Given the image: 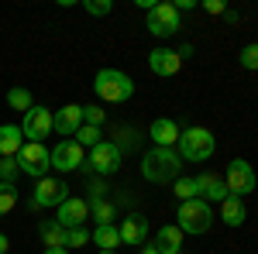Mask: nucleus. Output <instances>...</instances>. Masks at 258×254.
Wrapping results in <instances>:
<instances>
[{"label":"nucleus","mask_w":258,"mask_h":254,"mask_svg":"<svg viewBox=\"0 0 258 254\" xmlns=\"http://www.w3.org/2000/svg\"><path fill=\"white\" fill-rule=\"evenodd\" d=\"M179 172H182V158H179L176 148H152L148 155L141 158V176L148 179V182H176Z\"/></svg>","instance_id":"nucleus-1"},{"label":"nucleus","mask_w":258,"mask_h":254,"mask_svg":"<svg viewBox=\"0 0 258 254\" xmlns=\"http://www.w3.org/2000/svg\"><path fill=\"white\" fill-rule=\"evenodd\" d=\"M93 90L103 103H127L135 97V79L120 69H100L93 79Z\"/></svg>","instance_id":"nucleus-2"},{"label":"nucleus","mask_w":258,"mask_h":254,"mask_svg":"<svg viewBox=\"0 0 258 254\" xmlns=\"http://www.w3.org/2000/svg\"><path fill=\"white\" fill-rule=\"evenodd\" d=\"M176 220H179L176 227L182 234H207L214 227V210L207 199H186V203H179Z\"/></svg>","instance_id":"nucleus-3"},{"label":"nucleus","mask_w":258,"mask_h":254,"mask_svg":"<svg viewBox=\"0 0 258 254\" xmlns=\"http://www.w3.org/2000/svg\"><path fill=\"white\" fill-rule=\"evenodd\" d=\"M179 158L182 161H207V158L214 155V148H217V141L214 134L207 131V127H186L182 134H179Z\"/></svg>","instance_id":"nucleus-4"},{"label":"nucleus","mask_w":258,"mask_h":254,"mask_svg":"<svg viewBox=\"0 0 258 254\" xmlns=\"http://www.w3.org/2000/svg\"><path fill=\"white\" fill-rule=\"evenodd\" d=\"M145 28L155 35V38H169L182 28V18L179 11L165 0V4H152V11H145Z\"/></svg>","instance_id":"nucleus-5"},{"label":"nucleus","mask_w":258,"mask_h":254,"mask_svg":"<svg viewBox=\"0 0 258 254\" xmlns=\"http://www.w3.org/2000/svg\"><path fill=\"white\" fill-rule=\"evenodd\" d=\"M18 165L24 176L31 179H45L48 176V168H52V151L38 144V141H24V148L18 151Z\"/></svg>","instance_id":"nucleus-6"},{"label":"nucleus","mask_w":258,"mask_h":254,"mask_svg":"<svg viewBox=\"0 0 258 254\" xmlns=\"http://www.w3.org/2000/svg\"><path fill=\"white\" fill-rule=\"evenodd\" d=\"M224 186H227V193L244 199L248 193H255V168L244 161V158H234L231 165H227V172H224Z\"/></svg>","instance_id":"nucleus-7"},{"label":"nucleus","mask_w":258,"mask_h":254,"mask_svg":"<svg viewBox=\"0 0 258 254\" xmlns=\"http://www.w3.org/2000/svg\"><path fill=\"white\" fill-rule=\"evenodd\" d=\"M66 199H69V186H66L62 179L45 176V179H38V186H35V196H31V210H48V206H62Z\"/></svg>","instance_id":"nucleus-8"},{"label":"nucleus","mask_w":258,"mask_h":254,"mask_svg":"<svg viewBox=\"0 0 258 254\" xmlns=\"http://www.w3.org/2000/svg\"><path fill=\"white\" fill-rule=\"evenodd\" d=\"M90 168L100 176H114L120 168V148L114 141H100L97 148H90Z\"/></svg>","instance_id":"nucleus-9"},{"label":"nucleus","mask_w":258,"mask_h":254,"mask_svg":"<svg viewBox=\"0 0 258 254\" xmlns=\"http://www.w3.org/2000/svg\"><path fill=\"white\" fill-rule=\"evenodd\" d=\"M52 168L55 172H76V168H83V144H76V137H66V141L55 144Z\"/></svg>","instance_id":"nucleus-10"},{"label":"nucleus","mask_w":258,"mask_h":254,"mask_svg":"<svg viewBox=\"0 0 258 254\" xmlns=\"http://www.w3.org/2000/svg\"><path fill=\"white\" fill-rule=\"evenodd\" d=\"M21 134L28 137V141H38L41 137L52 134V110H45V107H31L28 114H24V120H21Z\"/></svg>","instance_id":"nucleus-11"},{"label":"nucleus","mask_w":258,"mask_h":254,"mask_svg":"<svg viewBox=\"0 0 258 254\" xmlns=\"http://www.w3.org/2000/svg\"><path fill=\"white\" fill-rule=\"evenodd\" d=\"M80 127H83V107H80V103H66L62 110L52 114V131H55V134L73 137Z\"/></svg>","instance_id":"nucleus-12"},{"label":"nucleus","mask_w":258,"mask_h":254,"mask_svg":"<svg viewBox=\"0 0 258 254\" xmlns=\"http://www.w3.org/2000/svg\"><path fill=\"white\" fill-rule=\"evenodd\" d=\"M55 220H59L66 230H73V227H83L86 220H90V203H83V199H66L59 210H55Z\"/></svg>","instance_id":"nucleus-13"},{"label":"nucleus","mask_w":258,"mask_h":254,"mask_svg":"<svg viewBox=\"0 0 258 254\" xmlns=\"http://www.w3.org/2000/svg\"><path fill=\"white\" fill-rule=\"evenodd\" d=\"M148 69L155 76H176L179 69H182V59H179V52H172V48H152L148 52Z\"/></svg>","instance_id":"nucleus-14"},{"label":"nucleus","mask_w":258,"mask_h":254,"mask_svg":"<svg viewBox=\"0 0 258 254\" xmlns=\"http://www.w3.org/2000/svg\"><path fill=\"white\" fill-rule=\"evenodd\" d=\"M152 141H155V148H176L179 144V124L172 117H159V120H152Z\"/></svg>","instance_id":"nucleus-15"},{"label":"nucleus","mask_w":258,"mask_h":254,"mask_svg":"<svg viewBox=\"0 0 258 254\" xmlns=\"http://www.w3.org/2000/svg\"><path fill=\"white\" fill-rule=\"evenodd\" d=\"M117 230H120V244H131V247H138L141 240L148 237V220H145L141 213H131V216H124V220H120Z\"/></svg>","instance_id":"nucleus-16"},{"label":"nucleus","mask_w":258,"mask_h":254,"mask_svg":"<svg viewBox=\"0 0 258 254\" xmlns=\"http://www.w3.org/2000/svg\"><path fill=\"white\" fill-rule=\"evenodd\" d=\"M197 186H200V199H207V203H224L227 199V186H224V179L210 176V172H203V176H197Z\"/></svg>","instance_id":"nucleus-17"},{"label":"nucleus","mask_w":258,"mask_h":254,"mask_svg":"<svg viewBox=\"0 0 258 254\" xmlns=\"http://www.w3.org/2000/svg\"><path fill=\"white\" fill-rule=\"evenodd\" d=\"M24 148V134L14 124H0V158H18V151Z\"/></svg>","instance_id":"nucleus-18"},{"label":"nucleus","mask_w":258,"mask_h":254,"mask_svg":"<svg viewBox=\"0 0 258 254\" xmlns=\"http://www.w3.org/2000/svg\"><path fill=\"white\" fill-rule=\"evenodd\" d=\"M220 220H224L227 227H241V223L248 220V206H244V199L227 196V199L220 203Z\"/></svg>","instance_id":"nucleus-19"},{"label":"nucleus","mask_w":258,"mask_h":254,"mask_svg":"<svg viewBox=\"0 0 258 254\" xmlns=\"http://www.w3.org/2000/svg\"><path fill=\"white\" fill-rule=\"evenodd\" d=\"M155 247H159L162 254H179L182 251V230H179L176 223L162 227L159 234H155Z\"/></svg>","instance_id":"nucleus-20"},{"label":"nucleus","mask_w":258,"mask_h":254,"mask_svg":"<svg viewBox=\"0 0 258 254\" xmlns=\"http://www.w3.org/2000/svg\"><path fill=\"white\" fill-rule=\"evenodd\" d=\"M66 237H69V230L62 227L59 220H45V223H41V240H45V247H66Z\"/></svg>","instance_id":"nucleus-21"},{"label":"nucleus","mask_w":258,"mask_h":254,"mask_svg":"<svg viewBox=\"0 0 258 254\" xmlns=\"http://www.w3.org/2000/svg\"><path fill=\"white\" fill-rule=\"evenodd\" d=\"M93 244H97L100 251H114V247L120 244V230L114 227V223H103V227L93 230Z\"/></svg>","instance_id":"nucleus-22"},{"label":"nucleus","mask_w":258,"mask_h":254,"mask_svg":"<svg viewBox=\"0 0 258 254\" xmlns=\"http://www.w3.org/2000/svg\"><path fill=\"white\" fill-rule=\"evenodd\" d=\"M90 216L97 220V227L114 223V203H107L103 196H100V199H90Z\"/></svg>","instance_id":"nucleus-23"},{"label":"nucleus","mask_w":258,"mask_h":254,"mask_svg":"<svg viewBox=\"0 0 258 254\" xmlns=\"http://www.w3.org/2000/svg\"><path fill=\"white\" fill-rule=\"evenodd\" d=\"M7 103H11V110H21V114H28V110L35 107V100H31V93H28L24 86H14V90H7Z\"/></svg>","instance_id":"nucleus-24"},{"label":"nucleus","mask_w":258,"mask_h":254,"mask_svg":"<svg viewBox=\"0 0 258 254\" xmlns=\"http://www.w3.org/2000/svg\"><path fill=\"white\" fill-rule=\"evenodd\" d=\"M172 193L179 196V203H186V199H200V186H197V179H182L179 176L176 182H172Z\"/></svg>","instance_id":"nucleus-25"},{"label":"nucleus","mask_w":258,"mask_h":254,"mask_svg":"<svg viewBox=\"0 0 258 254\" xmlns=\"http://www.w3.org/2000/svg\"><path fill=\"white\" fill-rule=\"evenodd\" d=\"M18 206V186L14 182H0V216L11 213Z\"/></svg>","instance_id":"nucleus-26"},{"label":"nucleus","mask_w":258,"mask_h":254,"mask_svg":"<svg viewBox=\"0 0 258 254\" xmlns=\"http://www.w3.org/2000/svg\"><path fill=\"white\" fill-rule=\"evenodd\" d=\"M76 144H83V148H97L100 141H103V134H100V127H90V124H83L80 131H76Z\"/></svg>","instance_id":"nucleus-27"},{"label":"nucleus","mask_w":258,"mask_h":254,"mask_svg":"<svg viewBox=\"0 0 258 254\" xmlns=\"http://www.w3.org/2000/svg\"><path fill=\"white\" fill-rule=\"evenodd\" d=\"M83 11L93 14V18H103V14L114 11V4H110V0H83Z\"/></svg>","instance_id":"nucleus-28"},{"label":"nucleus","mask_w":258,"mask_h":254,"mask_svg":"<svg viewBox=\"0 0 258 254\" xmlns=\"http://www.w3.org/2000/svg\"><path fill=\"white\" fill-rule=\"evenodd\" d=\"M90 240H93V234H90L86 227H73L69 237H66V247H83V244H90Z\"/></svg>","instance_id":"nucleus-29"},{"label":"nucleus","mask_w":258,"mask_h":254,"mask_svg":"<svg viewBox=\"0 0 258 254\" xmlns=\"http://www.w3.org/2000/svg\"><path fill=\"white\" fill-rule=\"evenodd\" d=\"M18 172H21L18 158H0V182H14Z\"/></svg>","instance_id":"nucleus-30"},{"label":"nucleus","mask_w":258,"mask_h":254,"mask_svg":"<svg viewBox=\"0 0 258 254\" xmlns=\"http://www.w3.org/2000/svg\"><path fill=\"white\" fill-rule=\"evenodd\" d=\"M241 65H244L248 72H255V69H258V41L241 48Z\"/></svg>","instance_id":"nucleus-31"},{"label":"nucleus","mask_w":258,"mask_h":254,"mask_svg":"<svg viewBox=\"0 0 258 254\" xmlns=\"http://www.w3.org/2000/svg\"><path fill=\"white\" fill-rule=\"evenodd\" d=\"M83 124L100 127V124H103V110H100V107H83Z\"/></svg>","instance_id":"nucleus-32"},{"label":"nucleus","mask_w":258,"mask_h":254,"mask_svg":"<svg viewBox=\"0 0 258 254\" xmlns=\"http://www.w3.org/2000/svg\"><path fill=\"white\" fill-rule=\"evenodd\" d=\"M203 7H207L210 14H227V4H224V0H207Z\"/></svg>","instance_id":"nucleus-33"},{"label":"nucleus","mask_w":258,"mask_h":254,"mask_svg":"<svg viewBox=\"0 0 258 254\" xmlns=\"http://www.w3.org/2000/svg\"><path fill=\"white\" fill-rule=\"evenodd\" d=\"M172 7L182 14V11H193V7H197V0H179V4H172Z\"/></svg>","instance_id":"nucleus-34"},{"label":"nucleus","mask_w":258,"mask_h":254,"mask_svg":"<svg viewBox=\"0 0 258 254\" xmlns=\"http://www.w3.org/2000/svg\"><path fill=\"white\" fill-rule=\"evenodd\" d=\"M41 254H69V247H45Z\"/></svg>","instance_id":"nucleus-35"},{"label":"nucleus","mask_w":258,"mask_h":254,"mask_svg":"<svg viewBox=\"0 0 258 254\" xmlns=\"http://www.w3.org/2000/svg\"><path fill=\"white\" fill-rule=\"evenodd\" d=\"M7 247H11V240H7V237L0 234V254H7Z\"/></svg>","instance_id":"nucleus-36"},{"label":"nucleus","mask_w":258,"mask_h":254,"mask_svg":"<svg viewBox=\"0 0 258 254\" xmlns=\"http://www.w3.org/2000/svg\"><path fill=\"white\" fill-rule=\"evenodd\" d=\"M138 254H162V251H159V247H155V244H152V247H141Z\"/></svg>","instance_id":"nucleus-37"},{"label":"nucleus","mask_w":258,"mask_h":254,"mask_svg":"<svg viewBox=\"0 0 258 254\" xmlns=\"http://www.w3.org/2000/svg\"><path fill=\"white\" fill-rule=\"evenodd\" d=\"M97 254H117V251H97Z\"/></svg>","instance_id":"nucleus-38"},{"label":"nucleus","mask_w":258,"mask_h":254,"mask_svg":"<svg viewBox=\"0 0 258 254\" xmlns=\"http://www.w3.org/2000/svg\"><path fill=\"white\" fill-rule=\"evenodd\" d=\"M179 254H182V251H179Z\"/></svg>","instance_id":"nucleus-39"}]
</instances>
